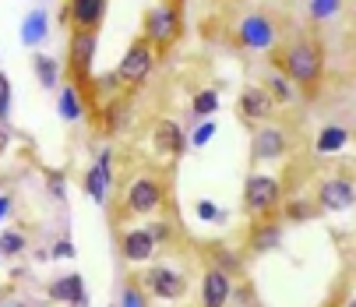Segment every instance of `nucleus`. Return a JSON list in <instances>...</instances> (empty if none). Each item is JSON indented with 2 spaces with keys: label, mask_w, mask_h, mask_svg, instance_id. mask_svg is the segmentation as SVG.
I'll use <instances>...</instances> for the list:
<instances>
[{
  "label": "nucleus",
  "mask_w": 356,
  "mask_h": 307,
  "mask_svg": "<svg viewBox=\"0 0 356 307\" xmlns=\"http://www.w3.org/2000/svg\"><path fill=\"white\" fill-rule=\"evenodd\" d=\"M148 237H152V240H166V237H170V230H166L163 223H152V230H148Z\"/></svg>",
  "instance_id": "34"
},
{
  "label": "nucleus",
  "mask_w": 356,
  "mask_h": 307,
  "mask_svg": "<svg viewBox=\"0 0 356 307\" xmlns=\"http://www.w3.org/2000/svg\"><path fill=\"white\" fill-rule=\"evenodd\" d=\"M268 85H272V92H275V99H282V102H286V99H293V88L286 85V78H272Z\"/></svg>",
  "instance_id": "29"
},
{
  "label": "nucleus",
  "mask_w": 356,
  "mask_h": 307,
  "mask_svg": "<svg viewBox=\"0 0 356 307\" xmlns=\"http://www.w3.org/2000/svg\"><path fill=\"white\" fill-rule=\"evenodd\" d=\"M124 120H127V102H113V107H110V117H106V127H110V131H120Z\"/></svg>",
  "instance_id": "26"
},
{
  "label": "nucleus",
  "mask_w": 356,
  "mask_h": 307,
  "mask_svg": "<svg viewBox=\"0 0 356 307\" xmlns=\"http://www.w3.org/2000/svg\"><path fill=\"white\" fill-rule=\"evenodd\" d=\"M289 216H293V219H311L314 209H311V205H289Z\"/></svg>",
  "instance_id": "33"
},
{
  "label": "nucleus",
  "mask_w": 356,
  "mask_h": 307,
  "mask_svg": "<svg viewBox=\"0 0 356 307\" xmlns=\"http://www.w3.org/2000/svg\"><path fill=\"white\" fill-rule=\"evenodd\" d=\"M180 36V15H177V8H170V4H163V8H156V11H148V18H145V39L148 42H173Z\"/></svg>",
  "instance_id": "3"
},
{
  "label": "nucleus",
  "mask_w": 356,
  "mask_h": 307,
  "mask_svg": "<svg viewBox=\"0 0 356 307\" xmlns=\"http://www.w3.org/2000/svg\"><path fill=\"white\" fill-rule=\"evenodd\" d=\"M197 219H205V223H209V219H219V209H216L212 201H201V205H197Z\"/></svg>",
  "instance_id": "30"
},
{
  "label": "nucleus",
  "mask_w": 356,
  "mask_h": 307,
  "mask_svg": "<svg viewBox=\"0 0 356 307\" xmlns=\"http://www.w3.org/2000/svg\"><path fill=\"white\" fill-rule=\"evenodd\" d=\"M282 198V187L275 177H250L247 180V209L250 212H272Z\"/></svg>",
  "instance_id": "4"
},
{
  "label": "nucleus",
  "mask_w": 356,
  "mask_h": 307,
  "mask_svg": "<svg viewBox=\"0 0 356 307\" xmlns=\"http://www.w3.org/2000/svg\"><path fill=\"white\" fill-rule=\"evenodd\" d=\"M85 191L92 201H106V191H110V152L95 159V166L85 173Z\"/></svg>",
  "instance_id": "13"
},
{
  "label": "nucleus",
  "mask_w": 356,
  "mask_h": 307,
  "mask_svg": "<svg viewBox=\"0 0 356 307\" xmlns=\"http://www.w3.org/2000/svg\"><path fill=\"white\" fill-rule=\"evenodd\" d=\"M95 42H99V36L92 29H74L71 32V68L78 74H88L92 57H95Z\"/></svg>",
  "instance_id": "7"
},
{
  "label": "nucleus",
  "mask_w": 356,
  "mask_h": 307,
  "mask_svg": "<svg viewBox=\"0 0 356 307\" xmlns=\"http://www.w3.org/2000/svg\"><path fill=\"white\" fill-rule=\"evenodd\" d=\"M145 283L156 290L159 297H166V300H177V297H184V290H187V279H184L180 272H173V269H152Z\"/></svg>",
  "instance_id": "10"
},
{
  "label": "nucleus",
  "mask_w": 356,
  "mask_h": 307,
  "mask_svg": "<svg viewBox=\"0 0 356 307\" xmlns=\"http://www.w3.org/2000/svg\"><path fill=\"white\" fill-rule=\"evenodd\" d=\"M103 15H106V0H67V22H74L78 29L95 32Z\"/></svg>",
  "instance_id": "8"
},
{
  "label": "nucleus",
  "mask_w": 356,
  "mask_h": 307,
  "mask_svg": "<svg viewBox=\"0 0 356 307\" xmlns=\"http://www.w3.org/2000/svg\"><path fill=\"white\" fill-rule=\"evenodd\" d=\"M46 32H49V15H46L42 8H35V11L25 18V25H22V42H25V46H39V42L46 39Z\"/></svg>",
  "instance_id": "17"
},
{
  "label": "nucleus",
  "mask_w": 356,
  "mask_h": 307,
  "mask_svg": "<svg viewBox=\"0 0 356 307\" xmlns=\"http://www.w3.org/2000/svg\"><path fill=\"white\" fill-rule=\"evenodd\" d=\"M318 198H321V209L342 212V209H349V205H353V184L349 180H325L321 191H318Z\"/></svg>",
  "instance_id": "12"
},
{
  "label": "nucleus",
  "mask_w": 356,
  "mask_h": 307,
  "mask_svg": "<svg viewBox=\"0 0 356 307\" xmlns=\"http://www.w3.org/2000/svg\"><path fill=\"white\" fill-rule=\"evenodd\" d=\"M346 141H349V131L346 127H325L321 134H318V152H339V148H346Z\"/></svg>",
  "instance_id": "19"
},
{
  "label": "nucleus",
  "mask_w": 356,
  "mask_h": 307,
  "mask_svg": "<svg viewBox=\"0 0 356 307\" xmlns=\"http://www.w3.org/2000/svg\"><path fill=\"white\" fill-rule=\"evenodd\" d=\"M339 8H342V0H311V15H314L318 22L332 18V15H335Z\"/></svg>",
  "instance_id": "24"
},
{
  "label": "nucleus",
  "mask_w": 356,
  "mask_h": 307,
  "mask_svg": "<svg viewBox=\"0 0 356 307\" xmlns=\"http://www.w3.org/2000/svg\"><path fill=\"white\" fill-rule=\"evenodd\" d=\"M49 187H54V198H64V177L60 173L49 177Z\"/></svg>",
  "instance_id": "35"
},
{
  "label": "nucleus",
  "mask_w": 356,
  "mask_h": 307,
  "mask_svg": "<svg viewBox=\"0 0 356 307\" xmlns=\"http://www.w3.org/2000/svg\"><path fill=\"white\" fill-rule=\"evenodd\" d=\"M156 145H159L163 152H173V156H180V152L187 148V138H184V131H180L173 120H159V124H156Z\"/></svg>",
  "instance_id": "16"
},
{
  "label": "nucleus",
  "mask_w": 356,
  "mask_h": 307,
  "mask_svg": "<svg viewBox=\"0 0 356 307\" xmlns=\"http://www.w3.org/2000/svg\"><path fill=\"white\" fill-rule=\"evenodd\" d=\"M212 138H216V124H201V127L194 131V138H191V145H197V148H201V145H209Z\"/></svg>",
  "instance_id": "28"
},
{
  "label": "nucleus",
  "mask_w": 356,
  "mask_h": 307,
  "mask_svg": "<svg viewBox=\"0 0 356 307\" xmlns=\"http://www.w3.org/2000/svg\"><path fill=\"white\" fill-rule=\"evenodd\" d=\"M152 251H156V240L148 237V230H131L124 237V254H127L131 262H148Z\"/></svg>",
  "instance_id": "15"
},
{
  "label": "nucleus",
  "mask_w": 356,
  "mask_h": 307,
  "mask_svg": "<svg viewBox=\"0 0 356 307\" xmlns=\"http://www.w3.org/2000/svg\"><path fill=\"white\" fill-rule=\"evenodd\" d=\"M8 212H11V198H8V194H0V219H4Z\"/></svg>",
  "instance_id": "36"
},
{
  "label": "nucleus",
  "mask_w": 356,
  "mask_h": 307,
  "mask_svg": "<svg viewBox=\"0 0 356 307\" xmlns=\"http://www.w3.org/2000/svg\"><path fill=\"white\" fill-rule=\"evenodd\" d=\"M25 251V237L22 233H4L0 237V254H18Z\"/></svg>",
  "instance_id": "25"
},
{
  "label": "nucleus",
  "mask_w": 356,
  "mask_h": 307,
  "mask_svg": "<svg viewBox=\"0 0 356 307\" xmlns=\"http://www.w3.org/2000/svg\"><path fill=\"white\" fill-rule=\"evenodd\" d=\"M226 300H229V279H226V272H219V269L205 272V283H201V304H205V307H222Z\"/></svg>",
  "instance_id": "14"
},
{
  "label": "nucleus",
  "mask_w": 356,
  "mask_h": 307,
  "mask_svg": "<svg viewBox=\"0 0 356 307\" xmlns=\"http://www.w3.org/2000/svg\"><path fill=\"white\" fill-rule=\"evenodd\" d=\"M124 307H145V300H141V293H138L134 286L124 290Z\"/></svg>",
  "instance_id": "31"
},
{
  "label": "nucleus",
  "mask_w": 356,
  "mask_h": 307,
  "mask_svg": "<svg viewBox=\"0 0 356 307\" xmlns=\"http://www.w3.org/2000/svg\"><path fill=\"white\" fill-rule=\"evenodd\" d=\"M275 244H279V226H258V233L250 240L254 251H272Z\"/></svg>",
  "instance_id": "23"
},
{
  "label": "nucleus",
  "mask_w": 356,
  "mask_h": 307,
  "mask_svg": "<svg viewBox=\"0 0 356 307\" xmlns=\"http://www.w3.org/2000/svg\"><path fill=\"white\" fill-rule=\"evenodd\" d=\"M216 110H219V95H216L212 88L194 95V117H201V120H205V117H212Z\"/></svg>",
  "instance_id": "22"
},
{
  "label": "nucleus",
  "mask_w": 356,
  "mask_h": 307,
  "mask_svg": "<svg viewBox=\"0 0 356 307\" xmlns=\"http://www.w3.org/2000/svg\"><path fill=\"white\" fill-rule=\"evenodd\" d=\"M152 64H156V54H152V42L148 39H138L131 42V49L120 57V68H117V78L127 81V85H141L148 74H152Z\"/></svg>",
  "instance_id": "2"
},
{
  "label": "nucleus",
  "mask_w": 356,
  "mask_h": 307,
  "mask_svg": "<svg viewBox=\"0 0 356 307\" xmlns=\"http://www.w3.org/2000/svg\"><path fill=\"white\" fill-rule=\"evenodd\" d=\"M49 297L54 300H64V304H81L85 300V286H81V276H64L49 286Z\"/></svg>",
  "instance_id": "18"
},
{
  "label": "nucleus",
  "mask_w": 356,
  "mask_h": 307,
  "mask_svg": "<svg viewBox=\"0 0 356 307\" xmlns=\"http://www.w3.org/2000/svg\"><path fill=\"white\" fill-rule=\"evenodd\" d=\"M282 68L293 81L300 85H314L321 78V68H325V57L314 42H293L286 54H282Z\"/></svg>",
  "instance_id": "1"
},
{
  "label": "nucleus",
  "mask_w": 356,
  "mask_h": 307,
  "mask_svg": "<svg viewBox=\"0 0 356 307\" xmlns=\"http://www.w3.org/2000/svg\"><path fill=\"white\" fill-rule=\"evenodd\" d=\"M286 152V131L282 127H261L254 134V159H279Z\"/></svg>",
  "instance_id": "11"
},
{
  "label": "nucleus",
  "mask_w": 356,
  "mask_h": 307,
  "mask_svg": "<svg viewBox=\"0 0 356 307\" xmlns=\"http://www.w3.org/2000/svg\"><path fill=\"white\" fill-rule=\"evenodd\" d=\"M236 36H240V42L250 46V49H268V46L275 42V25H272L268 18H261V15H250V18L240 22Z\"/></svg>",
  "instance_id": "5"
},
{
  "label": "nucleus",
  "mask_w": 356,
  "mask_h": 307,
  "mask_svg": "<svg viewBox=\"0 0 356 307\" xmlns=\"http://www.w3.org/2000/svg\"><path fill=\"white\" fill-rule=\"evenodd\" d=\"M32 68H35V78H39V85H46V88H54L57 85V61H49V57H32Z\"/></svg>",
  "instance_id": "20"
},
{
  "label": "nucleus",
  "mask_w": 356,
  "mask_h": 307,
  "mask_svg": "<svg viewBox=\"0 0 356 307\" xmlns=\"http://www.w3.org/2000/svg\"><path fill=\"white\" fill-rule=\"evenodd\" d=\"M159 201H163V187L152 177H141L127 187V209L131 212H152V209H159Z\"/></svg>",
  "instance_id": "6"
},
{
  "label": "nucleus",
  "mask_w": 356,
  "mask_h": 307,
  "mask_svg": "<svg viewBox=\"0 0 356 307\" xmlns=\"http://www.w3.org/2000/svg\"><path fill=\"white\" fill-rule=\"evenodd\" d=\"M236 110H240V117H247V120H265V117H272V110H275V99H272L265 88H247V92L240 95V102H236Z\"/></svg>",
  "instance_id": "9"
},
{
  "label": "nucleus",
  "mask_w": 356,
  "mask_h": 307,
  "mask_svg": "<svg viewBox=\"0 0 356 307\" xmlns=\"http://www.w3.org/2000/svg\"><path fill=\"white\" fill-rule=\"evenodd\" d=\"M11 113V81L8 74H0V120H8Z\"/></svg>",
  "instance_id": "27"
},
{
  "label": "nucleus",
  "mask_w": 356,
  "mask_h": 307,
  "mask_svg": "<svg viewBox=\"0 0 356 307\" xmlns=\"http://www.w3.org/2000/svg\"><path fill=\"white\" fill-rule=\"evenodd\" d=\"M54 258H74V244H71V240H60V244L54 247Z\"/></svg>",
  "instance_id": "32"
},
{
  "label": "nucleus",
  "mask_w": 356,
  "mask_h": 307,
  "mask_svg": "<svg viewBox=\"0 0 356 307\" xmlns=\"http://www.w3.org/2000/svg\"><path fill=\"white\" fill-rule=\"evenodd\" d=\"M8 148V134H0V152H4Z\"/></svg>",
  "instance_id": "37"
},
{
  "label": "nucleus",
  "mask_w": 356,
  "mask_h": 307,
  "mask_svg": "<svg viewBox=\"0 0 356 307\" xmlns=\"http://www.w3.org/2000/svg\"><path fill=\"white\" fill-rule=\"evenodd\" d=\"M60 117L64 120H81V99H78L74 85L60 92Z\"/></svg>",
  "instance_id": "21"
}]
</instances>
